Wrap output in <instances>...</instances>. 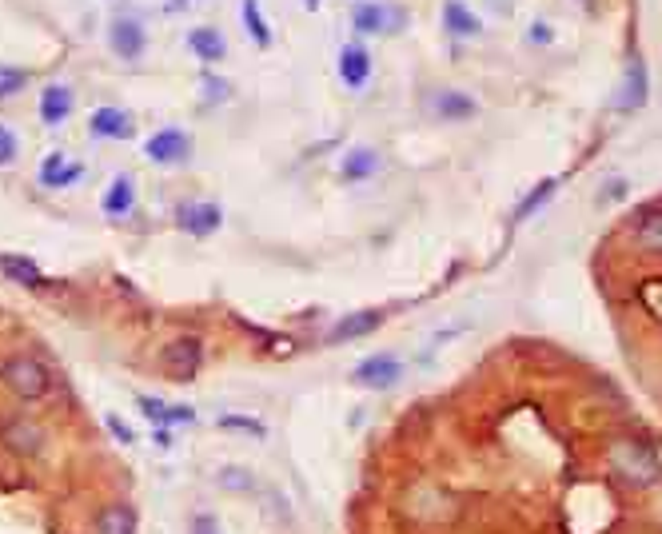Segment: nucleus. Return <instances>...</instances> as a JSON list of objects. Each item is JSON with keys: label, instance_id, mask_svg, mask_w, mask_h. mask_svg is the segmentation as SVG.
I'll use <instances>...</instances> for the list:
<instances>
[{"label": "nucleus", "instance_id": "obj_1", "mask_svg": "<svg viewBox=\"0 0 662 534\" xmlns=\"http://www.w3.org/2000/svg\"><path fill=\"white\" fill-rule=\"evenodd\" d=\"M0 383H4L16 399H24V403H40V399L52 391V371H48L36 355L16 351V355L0 359Z\"/></svg>", "mask_w": 662, "mask_h": 534}, {"label": "nucleus", "instance_id": "obj_2", "mask_svg": "<svg viewBox=\"0 0 662 534\" xmlns=\"http://www.w3.org/2000/svg\"><path fill=\"white\" fill-rule=\"evenodd\" d=\"M611 467H615V475H619L623 483H631V487H651L662 475V463L655 459V451L643 447V443H635V439H619V443L611 447Z\"/></svg>", "mask_w": 662, "mask_h": 534}, {"label": "nucleus", "instance_id": "obj_3", "mask_svg": "<svg viewBox=\"0 0 662 534\" xmlns=\"http://www.w3.org/2000/svg\"><path fill=\"white\" fill-rule=\"evenodd\" d=\"M144 156L160 168H176L192 156V136L184 128H160L152 140H144Z\"/></svg>", "mask_w": 662, "mask_h": 534}, {"label": "nucleus", "instance_id": "obj_4", "mask_svg": "<svg viewBox=\"0 0 662 534\" xmlns=\"http://www.w3.org/2000/svg\"><path fill=\"white\" fill-rule=\"evenodd\" d=\"M399 375H403V363H399L391 351H375V355H367V359L351 371V383H359V387H367V391H387V387L399 383Z\"/></svg>", "mask_w": 662, "mask_h": 534}, {"label": "nucleus", "instance_id": "obj_5", "mask_svg": "<svg viewBox=\"0 0 662 534\" xmlns=\"http://www.w3.org/2000/svg\"><path fill=\"white\" fill-rule=\"evenodd\" d=\"M220 224H224V212H220L216 204L188 200V204H180V208H176V228H180V232H188V236H196V240L216 236V232H220Z\"/></svg>", "mask_w": 662, "mask_h": 534}, {"label": "nucleus", "instance_id": "obj_6", "mask_svg": "<svg viewBox=\"0 0 662 534\" xmlns=\"http://www.w3.org/2000/svg\"><path fill=\"white\" fill-rule=\"evenodd\" d=\"M80 176H84V164H80V160H68L64 152L44 156V160H40V172H36V180H40L44 188H52V192H64V188L80 184Z\"/></svg>", "mask_w": 662, "mask_h": 534}, {"label": "nucleus", "instance_id": "obj_7", "mask_svg": "<svg viewBox=\"0 0 662 534\" xmlns=\"http://www.w3.org/2000/svg\"><path fill=\"white\" fill-rule=\"evenodd\" d=\"M108 44H112V52L120 60H140V52H144V28H140V20L136 16H116L112 28H108Z\"/></svg>", "mask_w": 662, "mask_h": 534}, {"label": "nucleus", "instance_id": "obj_8", "mask_svg": "<svg viewBox=\"0 0 662 534\" xmlns=\"http://www.w3.org/2000/svg\"><path fill=\"white\" fill-rule=\"evenodd\" d=\"M136 407H140V415L152 427H188L196 419L192 407H184V403H160V399H148V395H136Z\"/></svg>", "mask_w": 662, "mask_h": 534}, {"label": "nucleus", "instance_id": "obj_9", "mask_svg": "<svg viewBox=\"0 0 662 534\" xmlns=\"http://www.w3.org/2000/svg\"><path fill=\"white\" fill-rule=\"evenodd\" d=\"M72 108H76V96H72V88L68 84H44V92H40V120L48 124V128H56V124H64L68 116H72Z\"/></svg>", "mask_w": 662, "mask_h": 534}, {"label": "nucleus", "instance_id": "obj_10", "mask_svg": "<svg viewBox=\"0 0 662 534\" xmlns=\"http://www.w3.org/2000/svg\"><path fill=\"white\" fill-rule=\"evenodd\" d=\"M164 363L176 371V375H192L200 363H204V343L196 335H176L168 347H164Z\"/></svg>", "mask_w": 662, "mask_h": 534}, {"label": "nucleus", "instance_id": "obj_11", "mask_svg": "<svg viewBox=\"0 0 662 534\" xmlns=\"http://www.w3.org/2000/svg\"><path fill=\"white\" fill-rule=\"evenodd\" d=\"M379 323H383V315H379V311H351V315H343V319H339V323L328 331V343L331 347H343V343H351V339L371 335Z\"/></svg>", "mask_w": 662, "mask_h": 534}, {"label": "nucleus", "instance_id": "obj_12", "mask_svg": "<svg viewBox=\"0 0 662 534\" xmlns=\"http://www.w3.org/2000/svg\"><path fill=\"white\" fill-rule=\"evenodd\" d=\"M88 132L96 140H128L132 136V116L124 108H96L88 120Z\"/></svg>", "mask_w": 662, "mask_h": 534}, {"label": "nucleus", "instance_id": "obj_13", "mask_svg": "<svg viewBox=\"0 0 662 534\" xmlns=\"http://www.w3.org/2000/svg\"><path fill=\"white\" fill-rule=\"evenodd\" d=\"M375 172H379V152H375L371 144L351 148V152L343 156V164H339V180H343V184H363V180H371Z\"/></svg>", "mask_w": 662, "mask_h": 534}, {"label": "nucleus", "instance_id": "obj_14", "mask_svg": "<svg viewBox=\"0 0 662 534\" xmlns=\"http://www.w3.org/2000/svg\"><path fill=\"white\" fill-rule=\"evenodd\" d=\"M339 76H343L347 88L359 92V88L371 80V52H367L363 44H347V48L339 52Z\"/></svg>", "mask_w": 662, "mask_h": 534}, {"label": "nucleus", "instance_id": "obj_15", "mask_svg": "<svg viewBox=\"0 0 662 534\" xmlns=\"http://www.w3.org/2000/svg\"><path fill=\"white\" fill-rule=\"evenodd\" d=\"M431 112L439 120H471V116H479V100L467 92H439L431 100Z\"/></svg>", "mask_w": 662, "mask_h": 534}, {"label": "nucleus", "instance_id": "obj_16", "mask_svg": "<svg viewBox=\"0 0 662 534\" xmlns=\"http://www.w3.org/2000/svg\"><path fill=\"white\" fill-rule=\"evenodd\" d=\"M647 104V72L639 60H631L627 76H623V88H619V108L623 112H639Z\"/></svg>", "mask_w": 662, "mask_h": 534}, {"label": "nucleus", "instance_id": "obj_17", "mask_svg": "<svg viewBox=\"0 0 662 534\" xmlns=\"http://www.w3.org/2000/svg\"><path fill=\"white\" fill-rule=\"evenodd\" d=\"M188 48H192L204 64H216V60L228 56V44H224V36H220L216 28H192V32H188Z\"/></svg>", "mask_w": 662, "mask_h": 534}, {"label": "nucleus", "instance_id": "obj_18", "mask_svg": "<svg viewBox=\"0 0 662 534\" xmlns=\"http://www.w3.org/2000/svg\"><path fill=\"white\" fill-rule=\"evenodd\" d=\"M132 204H136L132 180H128V176H116V180L108 184V192H104V216H112V220H124V216L132 212Z\"/></svg>", "mask_w": 662, "mask_h": 534}, {"label": "nucleus", "instance_id": "obj_19", "mask_svg": "<svg viewBox=\"0 0 662 534\" xmlns=\"http://www.w3.org/2000/svg\"><path fill=\"white\" fill-rule=\"evenodd\" d=\"M96 534H136V511L124 503H112L96 515Z\"/></svg>", "mask_w": 662, "mask_h": 534}, {"label": "nucleus", "instance_id": "obj_20", "mask_svg": "<svg viewBox=\"0 0 662 534\" xmlns=\"http://www.w3.org/2000/svg\"><path fill=\"white\" fill-rule=\"evenodd\" d=\"M351 24H355V32H363V36H379V32H387L391 28V12L383 8V4H359L355 12H351Z\"/></svg>", "mask_w": 662, "mask_h": 534}, {"label": "nucleus", "instance_id": "obj_21", "mask_svg": "<svg viewBox=\"0 0 662 534\" xmlns=\"http://www.w3.org/2000/svg\"><path fill=\"white\" fill-rule=\"evenodd\" d=\"M216 427L224 435H244V439H268V423L256 415H220Z\"/></svg>", "mask_w": 662, "mask_h": 534}, {"label": "nucleus", "instance_id": "obj_22", "mask_svg": "<svg viewBox=\"0 0 662 534\" xmlns=\"http://www.w3.org/2000/svg\"><path fill=\"white\" fill-rule=\"evenodd\" d=\"M216 487L228 491V495H252V491H260L256 487V475L248 467H220L216 471Z\"/></svg>", "mask_w": 662, "mask_h": 534}, {"label": "nucleus", "instance_id": "obj_23", "mask_svg": "<svg viewBox=\"0 0 662 534\" xmlns=\"http://www.w3.org/2000/svg\"><path fill=\"white\" fill-rule=\"evenodd\" d=\"M635 240H639V248H643V252H655V256H662V208H655V212H643V216H639Z\"/></svg>", "mask_w": 662, "mask_h": 534}, {"label": "nucleus", "instance_id": "obj_24", "mask_svg": "<svg viewBox=\"0 0 662 534\" xmlns=\"http://www.w3.org/2000/svg\"><path fill=\"white\" fill-rule=\"evenodd\" d=\"M0 271L12 275V279H20L24 287H40L44 283V271L32 264V260H24V256H0Z\"/></svg>", "mask_w": 662, "mask_h": 534}, {"label": "nucleus", "instance_id": "obj_25", "mask_svg": "<svg viewBox=\"0 0 662 534\" xmlns=\"http://www.w3.org/2000/svg\"><path fill=\"white\" fill-rule=\"evenodd\" d=\"M443 20H447V28H451L455 36H475V32H479V20H475V16H471V8H467V4H459V0H451V4H447Z\"/></svg>", "mask_w": 662, "mask_h": 534}, {"label": "nucleus", "instance_id": "obj_26", "mask_svg": "<svg viewBox=\"0 0 662 534\" xmlns=\"http://www.w3.org/2000/svg\"><path fill=\"white\" fill-rule=\"evenodd\" d=\"M555 192H559V180H543V184H539V188H535V192H531V196H527V200L515 208V224L531 220V216H535V212H539V208H543V204H547Z\"/></svg>", "mask_w": 662, "mask_h": 534}, {"label": "nucleus", "instance_id": "obj_27", "mask_svg": "<svg viewBox=\"0 0 662 534\" xmlns=\"http://www.w3.org/2000/svg\"><path fill=\"white\" fill-rule=\"evenodd\" d=\"M244 24H248V32H252V40H256L260 48H268V44H272V28L264 24V16H260V4H256V0H244Z\"/></svg>", "mask_w": 662, "mask_h": 534}, {"label": "nucleus", "instance_id": "obj_28", "mask_svg": "<svg viewBox=\"0 0 662 534\" xmlns=\"http://www.w3.org/2000/svg\"><path fill=\"white\" fill-rule=\"evenodd\" d=\"M4 435H8V443H16V447H36V439H40V431H36L32 423H24V419H12V423L4 427Z\"/></svg>", "mask_w": 662, "mask_h": 534}, {"label": "nucleus", "instance_id": "obj_29", "mask_svg": "<svg viewBox=\"0 0 662 534\" xmlns=\"http://www.w3.org/2000/svg\"><path fill=\"white\" fill-rule=\"evenodd\" d=\"M24 84H28V76H24L20 68H0V100L16 96V92H20Z\"/></svg>", "mask_w": 662, "mask_h": 534}, {"label": "nucleus", "instance_id": "obj_30", "mask_svg": "<svg viewBox=\"0 0 662 534\" xmlns=\"http://www.w3.org/2000/svg\"><path fill=\"white\" fill-rule=\"evenodd\" d=\"M16 136H12V128H4L0 124V168H8V164H16Z\"/></svg>", "mask_w": 662, "mask_h": 534}, {"label": "nucleus", "instance_id": "obj_31", "mask_svg": "<svg viewBox=\"0 0 662 534\" xmlns=\"http://www.w3.org/2000/svg\"><path fill=\"white\" fill-rule=\"evenodd\" d=\"M188 534H224V527H220L216 515H196V519L188 523Z\"/></svg>", "mask_w": 662, "mask_h": 534}, {"label": "nucleus", "instance_id": "obj_32", "mask_svg": "<svg viewBox=\"0 0 662 534\" xmlns=\"http://www.w3.org/2000/svg\"><path fill=\"white\" fill-rule=\"evenodd\" d=\"M104 423H108V431H112V435H116V439H120L124 447H128V443H136V431H128V423H124V419H120L116 411H112V415H108Z\"/></svg>", "mask_w": 662, "mask_h": 534}]
</instances>
